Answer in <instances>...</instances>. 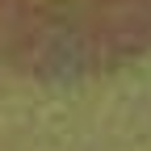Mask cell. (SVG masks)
Returning a JSON list of instances; mask_svg holds the SVG:
<instances>
[{
	"label": "cell",
	"instance_id": "obj_1",
	"mask_svg": "<svg viewBox=\"0 0 151 151\" xmlns=\"http://www.w3.org/2000/svg\"><path fill=\"white\" fill-rule=\"evenodd\" d=\"M151 0H0V76L55 84L97 71Z\"/></svg>",
	"mask_w": 151,
	"mask_h": 151
}]
</instances>
